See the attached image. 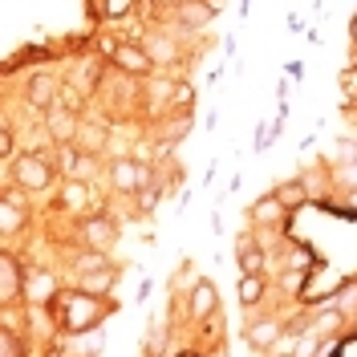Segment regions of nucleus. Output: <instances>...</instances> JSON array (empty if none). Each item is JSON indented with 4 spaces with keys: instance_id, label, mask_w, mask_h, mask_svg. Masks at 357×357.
<instances>
[{
    "instance_id": "obj_1",
    "label": "nucleus",
    "mask_w": 357,
    "mask_h": 357,
    "mask_svg": "<svg viewBox=\"0 0 357 357\" xmlns=\"http://www.w3.org/2000/svg\"><path fill=\"white\" fill-rule=\"evenodd\" d=\"M114 61L122 73H130V77H142V73H151V53L142 49V45H114Z\"/></svg>"
},
{
    "instance_id": "obj_2",
    "label": "nucleus",
    "mask_w": 357,
    "mask_h": 357,
    "mask_svg": "<svg viewBox=\"0 0 357 357\" xmlns=\"http://www.w3.org/2000/svg\"><path fill=\"white\" fill-rule=\"evenodd\" d=\"M17 178H21V187H29V191H45L49 178H53V171L45 167V158L21 155V162H17Z\"/></svg>"
},
{
    "instance_id": "obj_3",
    "label": "nucleus",
    "mask_w": 357,
    "mask_h": 357,
    "mask_svg": "<svg viewBox=\"0 0 357 357\" xmlns=\"http://www.w3.org/2000/svg\"><path fill=\"white\" fill-rule=\"evenodd\" d=\"M138 178H142V167H138L134 158H114L110 183L118 187V191H134V187H138Z\"/></svg>"
},
{
    "instance_id": "obj_4",
    "label": "nucleus",
    "mask_w": 357,
    "mask_h": 357,
    "mask_svg": "<svg viewBox=\"0 0 357 357\" xmlns=\"http://www.w3.org/2000/svg\"><path fill=\"white\" fill-rule=\"evenodd\" d=\"M77 118L69 114V106H57V110H49V134L57 138V142H69V138H77Z\"/></svg>"
},
{
    "instance_id": "obj_5",
    "label": "nucleus",
    "mask_w": 357,
    "mask_h": 357,
    "mask_svg": "<svg viewBox=\"0 0 357 357\" xmlns=\"http://www.w3.org/2000/svg\"><path fill=\"white\" fill-rule=\"evenodd\" d=\"M86 321H93V305L86 296H66V329L77 333V329H86Z\"/></svg>"
},
{
    "instance_id": "obj_6",
    "label": "nucleus",
    "mask_w": 357,
    "mask_h": 357,
    "mask_svg": "<svg viewBox=\"0 0 357 357\" xmlns=\"http://www.w3.org/2000/svg\"><path fill=\"white\" fill-rule=\"evenodd\" d=\"M215 17V8L207 4V0H178V21L191 24V29H199V24H207Z\"/></svg>"
},
{
    "instance_id": "obj_7",
    "label": "nucleus",
    "mask_w": 357,
    "mask_h": 357,
    "mask_svg": "<svg viewBox=\"0 0 357 357\" xmlns=\"http://www.w3.org/2000/svg\"><path fill=\"white\" fill-rule=\"evenodd\" d=\"M215 301H220L215 289H211L207 280H195V292H191V317H195V321L211 317V312H215Z\"/></svg>"
},
{
    "instance_id": "obj_8",
    "label": "nucleus",
    "mask_w": 357,
    "mask_h": 357,
    "mask_svg": "<svg viewBox=\"0 0 357 357\" xmlns=\"http://www.w3.org/2000/svg\"><path fill=\"white\" fill-rule=\"evenodd\" d=\"M57 98V77L53 73H37L33 82H29V102L33 106H49Z\"/></svg>"
},
{
    "instance_id": "obj_9",
    "label": "nucleus",
    "mask_w": 357,
    "mask_h": 357,
    "mask_svg": "<svg viewBox=\"0 0 357 357\" xmlns=\"http://www.w3.org/2000/svg\"><path fill=\"white\" fill-rule=\"evenodd\" d=\"M276 337H280V325H276V321H256V325H248V345H256V349H272Z\"/></svg>"
},
{
    "instance_id": "obj_10",
    "label": "nucleus",
    "mask_w": 357,
    "mask_h": 357,
    "mask_svg": "<svg viewBox=\"0 0 357 357\" xmlns=\"http://www.w3.org/2000/svg\"><path fill=\"white\" fill-rule=\"evenodd\" d=\"M341 321H345V309H341V305H337V309H325V312H317V317H312V333H321V337H333L337 329H341Z\"/></svg>"
},
{
    "instance_id": "obj_11",
    "label": "nucleus",
    "mask_w": 357,
    "mask_h": 357,
    "mask_svg": "<svg viewBox=\"0 0 357 357\" xmlns=\"http://www.w3.org/2000/svg\"><path fill=\"white\" fill-rule=\"evenodd\" d=\"M61 199H66L69 211H86L89 199H93V191H89V187L82 183V178H73V183H69L66 191H61Z\"/></svg>"
},
{
    "instance_id": "obj_12",
    "label": "nucleus",
    "mask_w": 357,
    "mask_h": 357,
    "mask_svg": "<svg viewBox=\"0 0 357 357\" xmlns=\"http://www.w3.org/2000/svg\"><path fill=\"white\" fill-rule=\"evenodd\" d=\"M77 142H82L86 151H106L110 134L102 130V126H93V122H82V126H77Z\"/></svg>"
},
{
    "instance_id": "obj_13",
    "label": "nucleus",
    "mask_w": 357,
    "mask_h": 357,
    "mask_svg": "<svg viewBox=\"0 0 357 357\" xmlns=\"http://www.w3.org/2000/svg\"><path fill=\"white\" fill-rule=\"evenodd\" d=\"M284 211H289V207L272 195V199H260L256 207H252V220L256 223H276V220H284Z\"/></svg>"
},
{
    "instance_id": "obj_14",
    "label": "nucleus",
    "mask_w": 357,
    "mask_h": 357,
    "mask_svg": "<svg viewBox=\"0 0 357 357\" xmlns=\"http://www.w3.org/2000/svg\"><path fill=\"white\" fill-rule=\"evenodd\" d=\"M260 296H264V280H260V272H244V276H240V301L252 309Z\"/></svg>"
},
{
    "instance_id": "obj_15",
    "label": "nucleus",
    "mask_w": 357,
    "mask_h": 357,
    "mask_svg": "<svg viewBox=\"0 0 357 357\" xmlns=\"http://www.w3.org/2000/svg\"><path fill=\"white\" fill-rule=\"evenodd\" d=\"M82 231H86V244H93V248H106L110 244V236H114L110 220H89Z\"/></svg>"
},
{
    "instance_id": "obj_16",
    "label": "nucleus",
    "mask_w": 357,
    "mask_h": 357,
    "mask_svg": "<svg viewBox=\"0 0 357 357\" xmlns=\"http://www.w3.org/2000/svg\"><path fill=\"white\" fill-rule=\"evenodd\" d=\"M240 268H244V272H260V268H264V252L244 240V244H240Z\"/></svg>"
},
{
    "instance_id": "obj_17",
    "label": "nucleus",
    "mask_w": 357,
    "mask_h": 357,
    "mask_svg": "<svg viewBox=\"0 0 357 357\" xmlns=\"http://www.w3.org/2000/svg\"><path fill=\"white\" fill-rule=\"evenodd\" d=\"M0 223H4V231H8V236L24 223V215L17 211V199H4V207H0Z\"/></svg>"
},
{
    "instance_id": "obj_18",
    "label": "nucleus",
    "mask_w": 357,
    "mask_h": 357,
    "mask_svg": "<svg viewBox=\"0 0 357 357\" xmlns=\"http://www.w3.org/2000/svg\"><path fill=\"white\" fill-rule=\"evenodd\" d=\"M276 199L284 203V207H301V203H305V183H284V187L276 191Z\"/></svg>"
},
{
    "instance_id": "obj_19",
    "label": "nucleus",
    "mask_w": 357,
    "mask_h": 357,
    "mask_svg": "<svg viewBox=\"0 0 357 357\" xmlns=\"http://www.w3.org/2000/svg\"><path fill=\"white\" fill-rule=\"evenodd\" d=\"M146 53L158 57V61H175V45L162 41V37H151V41H146Z\"/></svg>"
},
{
    "instance_id": "obj_20",
    "label": "nucleus",
    "mask_w": 357,
    "mask_h": 357,
    "mask_svg": "<svg viewBox=\"0 0 357 357\" xmlns=\"http://www.w3.org/2000/svg\"><path fill=\"white\" fill-rule=\"evenodd\" d=\"M175 82H151L146 93H151V102H175Z\"/></svg>"
},
{
    "instance_id": "obj_21",
    "label": "nucleus",
    "mask_w": 357,
    "mask_h": 357,
    "mask_svg": "<svg viewBox=\"0 0 357 357\" xmlns=\"http://www.w3.org/2000/svg\"><path fill=\"white\" fill-rule=\"evenodd\" d=\"M110 280H114L110 268H98L93 276H86V292H106V289H110Z\"/></svg>"
},
{
    "instance_id": "obj_22",
    "label": "nucleus",
    "mask_w": 357,
    "mask_h": 357,
    "mask_svg": "<svg viewBox=\"0 0 357 357\" xmlns=\"http://www.w3.org/2000/svg\"><path fill=\"white\" fill-rule=\"evenodd\" d=\"M73 82H77V86L82 89H93L98 86V61H89V66H77V73H73Z\"/></svg>"
},
{
    "instance_id": "obj_23",
    "label": "nucleus",
    "mask_w": 357,
    "mask_h": 357,
    "mask_svg": "<svg viewBox=\"0 0 357 357\" xmlns=\"http://www.w3.org/2000/svg\"><path fill=\"white\" fill-rule=\"evenodd\" d=\"M17 264L13 260H4V301H17Z\"/></svg>"
},
{
    "instance_id": "obj_24",
    "label": "nucleus",
    "mask_w": 357,
    "mask_h": 357,
    "mask_svg": "<svg viewBox=\"0 0 357 357\" xmlns=\"http://www.w3.org/2000/svg\"><path fill=\"white\" fill-rule=\"evenodd\" d=\"M77 151H73V146H66V142H61V146H57V162H61V171H66V175H73V171H77Z\"/></svg>"
},
{
    "instance_id": "obj_25",
    "label": "nucleus",
    "mask_w": 357,
    "mask_h": 357,
    "mask_svg": "<svg viewBox=\"0 0 357 357\" xmlns=\"http://www.w3.org/2000/svg\"><path fill=\"white\" fill-rule=\"evenodd\" d=\"M296 341H301L296 333L276 337V345H272V357H292V354H296Z\"/></svg>"
},
{
    "instance_id": "obj_26",
    "label": "nucleus",
    "mask_w": 357,
    "mask_h": 357,
    "mask_svg": "<svg viewBox=\"0 0 357 357\" xmlns=\"http://www.w3.org/2000/svg\"><path fill=\"white\" fill-rule=\"evenodd\" d=\"M77 268H82V272H98V268H106V256H102V252H89V256L77 260Z\"/></svg>"
},
{
    "instance_id": "obj_27",
    "label": "nucleus",
    "mask_w": 357,
    "mask_h": 357,
    "mask_svg": "<svg viewBox=\"0 0 357 357\" xmlns=\"http://www.w3.org/2000/svg\"><path fill=\"white\" fill-rule=\"evenodd\" d=\"M130 4H134V0H106V13H110V17H126V13H130Z\"/></svg>"
},
{
    "instance_id": "obj_28",
    "label": "nucleus",
    "mask_w": 357,
    "mask_h": 357,
    "mask_svg": "<svg viewBox=\"0 0 357 357\" xmlns=\"http://www.w3.org/2000/svg\"><path fill=\"white\" fill-rule=\"evenodd\" d=\"M106 151H110L114 158H126V138H114V134H110V142H106Z\"/></svg>"
},
{
    "instance_id": "obj_29",
    "label": "nucleus",
    "mask_w": 357,
    "mask_h": 357,
    "mask_svg": "<svg viewBox=\"0 0 357 357\" xmlns=\"http://www.w3.org/2000/svg\"><path fill=\"white\" fill-rule=\"evenodd\" d=\"M93 171H98V167H93V158H77V171H73V178H93Z\"/></svg>"
},
{
    "instance_id": "obj_30",
    "label": "nucleus",
    "mask_w": 357,
    "mask_h": 357,
    "mask_svg": "<svg viewBox=\"0 0 357 357\" xmlns=\"http://www.w3.org/2000/svg\"><path fill=\"white\" fill-rule=\"evenodd\" d=\"M183 102L191 106V86H178V89H175V106H183Z\"/></svg>"
},
{
    "instance_id": "obj_31",
    "label": "nucleus",
    "mask_w": 357,
    "mask_h": 357,
    "mask_svg": "<svg viewBox=\"0 0 357 357\" xmlns=\"http://www.w3.org/2000/svg\"><path fill=\"white\" fill-rule=\"evenodd\" d=\"M4 357H17V341H13V333H4Z\"/></svg>"
},
{
    "instance_id": "obj_32",
    "label": "nucleus",
    "mask_w": 357,
    "mask_h": 357,
    "mask_svg": "<svg viewBox=\"0 0 357 357\" xmlns=\"http://www.w3.org/2000/svg\"><path fill=\"white\" fill-rule=\"evenodd\" d=\"M134 155H138V158H151V155H155V146H151V142H138V151H134Z\"/></svg>"
},
{
    "instance_id": "obj_33",
    "label": "nucleus",
    "mask_w": 357,
    "mask_h": 357,
    "mask_svg": "<svg viewBox=\"0 0 357 357\" xmlns=\"http://www.w3.org/2000/svg\"><path fill=\"white\" fill-rule=\"evenodd\" d=\"M341 183H357V167H345L341 171Z\"/></svg>"
},
{
    "instance_id": "obj_34",
    "label": "nucleus",
    "mask_w": 357,
    "mask_h": 357,
    "mask_svg": "<svg viewBox=\"0 0 357 357\" xmlns=\"http://www.w3.org/2000/svg\"><path fill=\"white\" fill-rule=\"evenodd\" d=\"M349 33H354V45H357V17L349 21Z\"/></svg>"
}]
</instances>
